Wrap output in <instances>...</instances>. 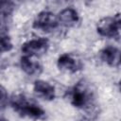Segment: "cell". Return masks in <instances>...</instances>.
<instances>
[{
    "instance_id": "6da1fadb",
    "label": "cell",
    "mask_w": 121,
    "mask_h": 121,
    "mask_svg": "<svg viewBox=\"0 0 121 121\" xmlns=\"http://www.w3.org/2000/svg\"><path fill=\"white\" fill-rule=\"evenodd\" d=\"M9 103L12 109L21 116L38 120L43 118L45 115L44 111L24 94L13 95L9 99Z\"/></svg>"
},
{
    "instance_id": "7a4b0ae2",
    "label": "cell",
    "mask_w": 121,
    "mask_h": 121,
    "mask_svg": "<svg viewBox=\"0 0 121 121\" xmlns=\"http://www.w3.org/2000/svg\"><path fill=\"white\" fill-rule=\"evenodd\" d=\"M94 90L89 82L80 80L68 91L70 103L78 109H89L94 102Z\"/></svg>"
},
{
    "instance_id": "3957f363",
    "label": "cell",
    "mask_w": 121,
    "mask_h": 121,
    "mask_svg": "<svg viewBox=\"0 0 121 121\" xmlns=\"http://www.w3.org/2000/svg\"><path fill=\"white\" fill-rule=\"evenodd\" d=\"M121 28L120 14L101 18L96 25L97 33L105 38H119Z\"/></svg>"
},
{
    "instance_id": "277c9868",
    "label": "cell",
    "mask_w": 121,
    "mask_h": 121,
    "mask_svg": "<svg viewBox=\"0 0 121 121\" xmlns=\"http://www.w3.org/2000/svg\"><path fill=\"white\" fill-rule=\"evenodd\" d=\"M49 48V42L47 39L40 37L26 41L21 46L23 56L38 57L45 54Z\"/></svg>"
},
{
    "instance_id": "5b68a950",
    "label": "cell",
    "mask_w": 121,
    "mask_h": 121,
    "mask_svg": "<svg viewBox=\"0 0 121 121\" xmlns=\"http://www.w3.org/2000/svg\"><path fill=\"white\" fill-rule=\"evenodd\" d=\"M58 26L59 22L57 15L48 10L39 12L33 21V27L43 32H51L55 30Z\"/></svg>"
},
{
    "instance_id": "8992f818",
    "label": "cell",
    "mask_w": 121,
    "mask_h": 121,
    "mask_svg": "<svg viewBox=\"0 0 121 121\" xmlns=\"http://www.w3.org/2000/svg\"><path fill=\"white\" fill-rule=\"evenodd\" d=\"M57 65L60 70L67 73H76L81 69L82 64L74 55L70 53L61 54L57 60Z\"/></svg>"
},
{
    "instance_id": "52a82bcc",
    "label": "cell",
    "mask_w": 121,
    "mask_h": 121,
    "mask_svg": "<svg viewBox=\"0 0 121 121\" xmlns=\"http://www.w3.org/2000/svg\"><path fill=\"white\" fill-rule=\"evenodd\" d=\"M33 91L38 97L46 101H51L56 96L54 86L48 81H45L43 79H38L34 82Z\"/></svg>"
},
{
    "instance_id": "ba28073f",
    "label": "cell",
    "mask_w": 121,
    "mask_h": 121,
    "mask_svg": "<svg viewBox=\"0 0 121 121\" xmlns=\"http://www.w3.org/2000/svg\"><path fill=\"white\" fill-rule=\"evenodd\" d=\"M99 57L103 62L112 67L120 65V50L113 45H107L99 52Z\"/></svg>"
},
{
    "instance_id": "9c48e42d",
    "label": "cell",
    "mask_w": 121,
    "mask_h": 121,
    "mask_svg": "<svg viewBox=\"0 0 121 121\" xmlns=\"http://www.w3.org/2000/svg\"><path fill=\"white\" fill-rule=\"evenodd\" d=\"M58 22L65 27L75 26L79 21V15L74 8H65L61 9L57 15Z\"/></svg>"
},
{
    "instance_id": "30bf717a",
    "label": "cell",
    "mask_w": 121,
    "mask_h": 121,
    "mask_svg": "<svg viewBox=\"0 0 121 121\" xmlns=\"http://www.w3.org/2000/svg\"><path fill=\"white\" fill-rule=\"evenodd\" d=\"M21 69L28 76H38L42 73L43 67L41 63L33 57L23 56L20 60Z\"/></svg>"
},
{
    "instance_id": "8fae6325",
    "label": "cell",
    "mask_w": 121,
    "mask_h": 121,
    "mask_svg": "<svg viewBox=\"0 0 121 121\" xmlns=\"http://www.w3.org/2000/svg\"><path fill=\"white\" fill-rule=\"evenodd\" d=\"M15 5L11 1H0V18L9 19L13 12Z\"/></svg>"
},
{
    "instance_id": "7c38bea8",
    "label": "cell",
    "mask_w": 121,
    "mask_h": 121,
    "mask_svg": "<svg viewBox=\"0 0 121 121\" xmlns=\"http://www.w3.org/2000/svg\"><path fill=\"white\" fill-rule=\"evenodd\" d=\"M13 44L10 38L6 34H0V53L9 52L12 49Z\"/></svg>"
},
{
    "instance_id": "4fadbf2b",
    "label": "cell",
    "mask_w": 121,
    "mask_h": 121,
    "mask_svg": "<svg viewBox=\"0 0 121 121\" xmlns=\"http://www.w3.org/2000/svg\"><path fill=\"white\" fill-rule=\"evenodd\" d=\"M9 94L8 91L6 90V88L4 86H2L0 84V109H3L7 106L8 102H9Z\"/></svg>"
},
{
    "instance_id": "5bb4252c",
    "label": "cell",
    "mask_w": 121,
    "mask_h": 121,
    "mask_svg": "<svg viewBox=\"0 0 121 121\" xmlns=\"http://www.w3.org/2000/svg\"><path fill=\"white\" fill-rule=\"evenodd\" d=\"M0 121H9V120H8V119H6V118L0 116Z\"/></svg>"
}]
</instances>
